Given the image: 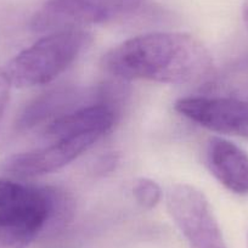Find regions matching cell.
Instances as JSON below:
<instances>
[{"label":"cell","instance_id":"5b68a950","mask_svg":"<svg viewBox=\"0 0 248 248\" xmlns=\"http://www.w3.org/2000/svg\"><path fill=\"white\" fill-rule=\"evenodd\" d=\"M178 113L201 127L248 140V101L233 97L187 96L174 104Z\"/></svg>","mask_w":248,"mask_h":248},{"label":"cell","instance_id":"4fadbf2b","mask_svg":"<svg viewBox=\"0 0 248 248\" xmlns=\"http://www.w3.org/2000/svg\"><path fill=\"white\" fill-rule=\"evenodd\" d=\"M242 18L243 22H245L246 27L248 30V0H245L242 5Z\"/></svg>","mask_w":248,"mask_h":248},{"label":"cell","instance_id":"9c48e42d","mask_svg":"<svg viewBox=\"0 0 248 248\" xmlns=\"http://www.w3.org/2000/svg\"><path fill=\"white\" fill-rule=\"evenodd\" d=\"M42 225L28 221L0 223V248H27L39 235Z\"/></svg>","mask_w":248,"mask_h":248},{"label":"cell","instance_id":"8fae6325","mask_svg":"<svg viewBox=\"0 0 248 248\" xmlns=\"http://www.w3.org/2000/svg\"><path fill=\"white\" fill-rule=\"evenodd\" d=\"M11 87L13 85H11L10 80H9L5 70L0 68V124H1L4 113H5L6 107H8Z\"/></svg>","mask_w":248,"mask_h":248},{"label":"cell","instance_id":"52a82bcc","mask_svg":"<svg viewBox=\"0 0 248 248\" xmlns=\"http://www.w3.org/2000/svg\"><path fill=\"white\" fill-rule=\"evenodd\" d=\"M117 121V108L102 102H93L62 114L43 125V137L54 140L97 134L104 137Z\"/></svg>","mask_w":248,"mask_h":248},{"label":"cell","instance_id":"ba28073f","mask_svg":"<svg viewBox=\"0 0 248 248\" xmlns=\"http://www.w3.org/2000/svg\"><path fill=\"white\" fill-rule=\"evenodd\" d=\"M206 164L212 175L232 194L248 196V154L224 138L209 139Z\"/></svg>","mask_w":248,"mask_h":248},{"label":"cell","instance_id":"277c9868","mask_svg":"<svg viewBox=\"0 0 248 248\" xmlns=\"http://www.w3.org/2000/svg\"><path fill=\"white\" fill-rule=\"evenodd\" d=\"M101 138L97 134L65 138L31 151L9 156L0 162V176L22 181L54 173L77 159Z\"/></svg>","mask_w":248,"mask_h":248},{"label":"cell","instance_id":"7a4b0ae2","mask_svg":"<svg viewBox=\"0 0 248 248\" xmlns=\"http://www.w3.org/2000/svg\"><path fill=\"white\" fill-rule=\"evenodd\" d=\"M92 40L87 28L46 33L9 62L5 72L11 85L26 89L49 84L75 63Z\"/></svg>","mask_w":248,"mask_h":248},{"label":"cell","instance_id":"3957f363","mask_svg":"<svg viewBox=\"0 0 248 248\" xmlns=\"http://www.w3.org/2000/svg\"><path fill=\"white\" fill-rule=\"evenodd\" d=\"M144 0H45L34 14L31 28L50 33L66 28H87L134 14Z\"/></svg>","mask_w":248,"mask_h":248},{"label":"cell","instance_id":"8992f818","mask_svg":"<svg viewBox=\"0 0 248 248\" xmlns=\"http://www.w3.org/2000/svg\"><path fill=\"white\" fill-rule=\"evenodd\" d=\"M51 201L52 186H34L0 176V223H35L46 233Z\"/></svg>","mask_w":248,"mask_h":248},{"label":"cell","instance_id":"6da1fadb","mask_svg":"<svg viewBox=\"0 0 248 248\" xmlns=\"http://www.w3.org/2000/svg\"><path fill=\"white\" fill-rule=\"evenodd\" d=\"M102 67L121 80H149L162 84H190L213 70L206 45L183 32H155L137 35L109 49Z\"/></svg>","mask_w":248,"mask_h":248},{"label":"cell","instance_id":"30bf717a","mask_svg":"<svg viewBox=\"0 0 248 248\" xmlns=\"http://www.w3.org/2000/svg\"><path fill=\"white\" fill-rule=\"evenodd\" d=\"M133 196L140 207L152 209L162 199L161 186L150 178H139L133 184Z\"/></svg>","mask_w":248,"mask_h":248},{"label":"cell","instance_id":"7c38bea8","mask_svg":"<svg viewBox=\"0 0 248 248\" xmlns=\"http://www.w3.org/2000/svg\"><path fill=\"white\" fill-rule=\"evenodd\" d=\"M189 248H228V247H226L224 237H221V238H216V240L208 241V242L189 245Z\"/></svg>","mask_w":248,"mask_h":248}]
</instances>
